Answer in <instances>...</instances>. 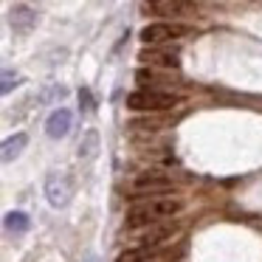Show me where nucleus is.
Instances as JSON below:
<instances>
[{
  "label": "nucleus",
  "mask_w": 262,
  "mask_h": 262,
  "mask_svg": "<svg viewBox=\"0 0 262 262\" xmlns=\"http://www.w3.org/2000/svg\"><path fill=\"white\" fill-rule=\"evenodd\" d=\"M138 59H141L144 65H149V68H178L181 65V59H178L175 51H164V48H147V51L138 54Z\"/></svg>",
  "instance_id": "0eeeda50"
},
{
  "label": "nucleus",
  "mask_w": 262,
  "mask_h": 262,
  "mask_svg": "<svg viewBox=\"0 0 262 262\" xmlns=\"http://www.w3.org/2000/svg\"><path fill=\"white\" fill-rule=\"evenodd\" d=\"M37 23V14L31 6H14L12 12H9V26H12L17 34H29L31 29H34Z\"/></svg>",
  "instance_id": "1a4fd4ad"
},
{
  "label": "nucleus",
  "mask_w": 262,
  "mask_h": 262,
  "mask_svg": "<svg viewBox=\"0 0 262 262\" xmlns=\"http://www.w3.org/2000/svg\"><path fill=\"white\" fill-rule=\"evenodd\" d=\"M181 209H183L181 200L152 198V200H147V203H138L127 211V228H147V226H152V223H161V220H166V217L178 214Z\"/></svg>",
  "instance_id": "f257e3e1"
},
{
  "label": "nucleus",
  "mask_w": 262,
  "mask_h": 262,
  "mask_svg": "<svg viewBox=\"0 0 262 262\" xmlns=\"http://www.w3.org/2000/svg\"><path fill=\"white\" fill-rule=\"evenodd\" d=\"M144 9L158 17H192L198 14V6L192 0H144Z\"/></svg>",
  "instance_id": "39448f33"
},
{
  "label": "nucleus",
  "mask_w": 262,
  "mask_h": 262,
  "mask_svg": "<svg viewBox=\"0 0 262 262\" xmlns=\"http://www.w3.org/2000/svg\"><path fill=\"white\" fill-rule=\"evenodd\" d=\"M178 104V96L166 91H155V88H144V91L127 93V107L138 110V113H161Z\"/></svg>",
  "instance_id": "f03ea898"
},
{
  "label": "nucleus",
  "mask_w": 262,
  "mask_h": 262,
  "mask_svg": "<svg viewBox=\"0 0 262 262\" xmlns=\"http://www.w3.org/2000/svg\"><path fill=\"white\" fill-rule=\"evenodd\" d=\"M158 256V245H138V248H127L124 254H119L116 262H152Z\"/></svg>",
  "instance_id": "9d476101"
},
{
  "label": "nucleus",
  "mask_w": 262,
  "mask_h": 262,
  "mask_svg": "<svg viewBox=\"0 0 262 262\" xmlns=\"http://www.w3.org/2000/svg\"><path fill=\"white\" fill-rule=\"evenodd\" d=\"M6 228L9 231H14V234H23V231H29V226H31V220H29V214H23V211H9L6 214Z\"/></svg>",
  "instance_id": "4468645a"
},
{
  "label": "nucleus",
  "mask_w": 262,
  "mask_h": 262,
  "mask_svg": "<svg viewBox=\"0 0 262 262\" xmlns=\"http://www.w3.org/2000/svg\"><path fill=\"white\" fill-rule=\"evenodd\" d=\"M46 198L54 209H62L74 198V181L68 172H48L46 175Z\"/></svg>",
  "instance_id": "7ed1b4c3"
},
{
  "label": "nucleus",
  "mask_w": 262,
  "mask_h": 262,
  "mask_svg": "<svg viewBox=\"0 0 262 262\" xmlns=\"http://www.w3.org/2000/svg\"><path fill=\"white\" fill-rule=\"evenodd\" d=\"M79 102H82V107H85V110H93V99H91V93H88V91L79 93Z\"/></svg>",
  "instance_id": "a211bd4d"
},
{
  "label": "nucleus",
  "mask_w": 262,
  "mask_h": 262,
  "mask_svg": "<svg viewBox=\"0 0 262 262\" xmlns=\"http://www.w3.org/2000/svg\"><path fill=\"white\" fill-rule=\"evenodd\" d=\"M20 85V76H14L12 71H3V85H0V91L3 93H12V88Z\"/></svg>",
  "instance_id": "f3484780"
},
{
  "label": "nucleus",
  "mask_w": 262,
  "mask_h": 262,
  "mask_svg": "<svg viewBox=\"0 0 262 262\" xmlns=\"http://www.w3.org/2000/svg\"><path fill=\"white\" fill-rule=\"evenodd\" d=\"M88 262H99V259H96V256H88Z\"/></svg>",
  "instance_id": "6ab92c4d"
},
{
  "label": "nucleus",
  "mask_w": 262,
  "mask_h": 262,
  "mask_svg": "<svg viewBox=\"0 0 262 262\" xmlns=\"http://www.w3.org/2000/svg\"><path fill=\"white\" fill-rule=\"evenodd\" d=\"M26 144H29V136H26V133H17V136L6 138V141H3V152H0L3 155V164H12V161L26 149Z\"/></svg>",
  "instance_id": "9b49d317"
},
{
  "label": "nucleus",
  "mask_w": 262,
  "mask_h": 262,
  "mask_svg": "<svg viewBox=\"0 0 262 262\" xmlns=\"http://www.w3.org/2000/svg\"><path fill=\"white\" fill-rule=\"evenodd\" d=\"M71 124H74V113H71V110H65V107H59V110H54V113L48 116L46 133L51 138H65L71 133Z\"/></svg>",
  "instance_id": "6e6552de"
},
{
  "label": "nucleus",
  "mask_w": 262,
  "mask_h": 262,
  "mask_svg": "<svg viewBox=\"0 0 262 262\" xmlns=\"http://www.w3.org/2000/svg\"><path fill=\"white\" fill-rule=\"evenodd\" d=\"M172 234H175V226H158V223H152V226H147V231L141 234V245H161L164 239H169Z\"/></svg>",
  "instance_id": "f8f14e48"
},
{
  "label": "nucleus",
  "mask_w": 262,
  "mask_h": 262,
  "mask_svg": "<svg viewBox=\"0 0 262 262\" xmlns=\"http://www.w3.org/2000/svg\"><path fill=\"white\" fill-rule=\"evenodd\" d=\"M186 34H189V29L181 23H149L141 29V42L144 46H161V42H172Z\"/></svg>",
  "instance_id": "20e7f679"
},
{
  "label": "nucleus",
  "mask_w": 262,
  "mask_h": 262,
  "mask_svg": "<svg viewBox=\"0 0 262 262\" xmlns=\"http://www.w3.org/2000/svg\"><path fill=\"white\" fill-rule=\"evenodd\" d=\"M136 79H138V85H144V88H158V85H169V79H164V76H158V74H155V71H147V68L136 71Z\"/></svg>",
  "instance_id": "2eb2a0df"
},
{
  "label": "nucleus",
  "mask_w": 262,
  "mask_h": 262,
  "mask_svg": "<svg viewBox=\"0 0 262 262\" xmlns=\"http://www.w3.org/2000/svg\"><path fill=\"white\" fill-rule=\"evenodd\" d=\"M65 93H68V88H65V85L46 88V91L40 93V102H54V99H65Z\"/></svg>",
  "instance_id": "dca6fc26"
},
{
  "label": "nucleus",
  "mask_w": 262,
  "mask_h": 262,
  "mask_svg": "<svg viewBox=\"0 0 262 262\" xmlns=\"http://www.w3.org/2000/svg\"><path fill=\"white\" fill-rule=\"evenodd\" d=\"M133 186H136L138 194H144V198H147V194L169 192V189H172V181H169L166 175H158V172H147V175H138Z\"/></svg>",
  "instance_id": "423d86ee"
},
{
  "label": "nucleus",
  "mask_w": 262,
  "mask_h": 262,
  "mask_svg": "<svg viewBox=\"0 0 262 262\" xmlns=\"http://www.w3.org/2000/svg\"><path fill=\"white\" fill-rule=\"evenodd\" d=\"M96 152H99V133L96 130H88L85 138H82V144H79V158L82 161H91V158H96Z\"/></svg>",
  "instance_id": "ddd939ff"
}]
</instances>
